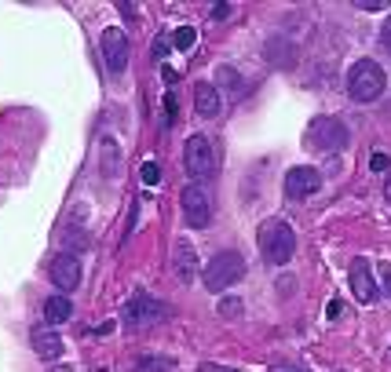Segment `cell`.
<instances>
[{
    "mask_svg": "<svg viewBox=\"0 0 391 372\" xmlns=\"http://www.w3.org/2000/svg\"><path fill=\"white\" fill-rule=\"evenodd\" d=\"M194 44H198V30H194V26H180L176 33H172V48H176V52H190Z\"/></svg>",
    "mask_w": 391,
    "mask_h": 372,
    "instance_id": "obj_16",
    "label": "cell"
},
{
    "mask_svg": "<svg viewBox=\"0 0 391 372\" xmlns=\"http://www.w3.org/2000/svg\"><path fill=\"white\" fill-rule=\"evenodd\" d=\"M384 84H387V77H384V70H380V62H373V59H358V62L351 66V73H347V92H351L355 102H373V99H380Z\"/></svg>",
    "mask_w": 391,
    "mask_h": 372,
    "instance_id": "obj_2",
    "label": "cell"
},
{
    "mask_svg": "<svg viewBox=\"0 0 391 372\" xmlns=\"http://www.w3.org/2000/svg\"><path fill=\"white\" fill-rule=\"evenodd\" d=\"M256 245H259V256H264L271 267H286L296 256V234L286 219H267V223H259Z\"/></svg>",
    "mask_w": 391,
    "mask_h": 372,
    "instance_id": "obj_1",
    "label": "cell"
},
{
    "mask_svg": "<svg viewBox=\"0 0 391 372\" xmlns=\"http://www.w3.org/2000/svg\"><path fill=\"white\" fill-rule=\"evenodd\" d=\"M325 314H329V318H340V303H337V299H333V303H329V306H325Z\"/></svg>",
    "mask_w": 391,
    "mask_h": 372,
    "instance_id": "obj_28",
    "label": "cell"
},
{
    "mask_svg": "<svg viewBox=\"0 0 391 372\" xmlns=\"http://www.w3.org/2000/svg\"><path fill=\"white\" fill-rule=\"evenodd\" d=\"M161 318H165V306L154 296H146V292H136L132 299L124 303V325L132 328V332H143V328H150Z\"/></svg>",
    "mask_w": 391,
    "mask_h": 372,
    "instance_id": "obj_4",
    "label": "cell"
},
{
    "mask_svg": "<svg viewBox=\"0 0 391 372\" xmlns=\"http://www.w3.org/2000/svg\"><path fill=\"white\" fill-rule=\"evenodd\" d=\"M271 372H308V368H271Z\"/></svg>",
    "mask_w": 391,
    "mask_h": 372,
    "instance_id": "obj_30",
    "label": "cell"
},
{
    "mask_svg": "<svg viewBox=\"0 0 391 372\" xmlns=\"http://www.w3.org/2000/svg\"><path fill=\"white\" fill-rule=\"evenodd\" d=\"M139 175H143V183H146V186H158V179H161V168H158L154 161H146Z\"/></svg>",
    "mask_w": 391,
    "mask_h": 372,
    "instance_id": "obj_19",
    "label": "cell"
},
{
    "mask_svg": "<svg viewBox=\"0 0 391 372\" xmlns=\"http://www.w3.org/2000/svg\"><path fill=\"white\" fill-rule=\"evenodd\" d=\"M387 197H391V175H387Z\"/></svg>",
    "mask_w": 391,
    "mask_h": 372,
    "instance_id": "obj_31",
    "label": "cell"
},
{
    "mask_svg": "<svg viewBox=\"0 0 391 372\" xmlns=\"http://www.w3.org/2000/svg\"><path fill=\"white\" fill-rule=\"evenodd\" d=\"M202 372H238V368H227V365H212V361H205V365H202Z\"/></svg>",
    "mask_w": 391,
    "mask_h": 372,
    "instance_id": "obj_24",
    "label": "cell"
},
{
    "mask_svg": "<svg viewBox=\"0 0 391 372\" xmlns=\"http://www.w3.org/2000/svg\"><path fill=\"white\" fill-rule=\"evenodd\" d=\"M30 343H33V350L40 358H48V361H59L62 358V336L59 332H52V328H33L30 332Z\"/></svg>",
    "mask_w": 391,
    "mask_h": 372,
    "instance_id": "obj_14",
    "label": "cell"
},
{
    "mask_svg": "<svg viewBox=\"0 0 391 372\" xmlns=\"http://www.w3.org/2000/svg\"><path fill=\"white\" fill-rule=\"evenodd\" d=\"M220 80L230 88V95H238V92H242V80H238V73L230 70V66H220Z\"/></svg>",
    "mask_w": 391,
    "mask_h": 372,
    "instance_id": "obj_18",
    "label": "cell"
},
{
    "mask_svg": "<svg viewBox=\"0 0 391 372\" xmlns=\"http://www.w3.org/2000/svg\"><path fill=\"white\" fill-rule=\"evenodd\" d=\"M318 186H322V172L311 168V164H296L286 175V193L293 197V201H303V197L318 193Z\"/></svg>",
    "mask_w": 391,
    "mask_h": 372,
    "instance_id": "obj_9",
    "label": "cell"
},
{
    "mask_svg": "<svg viewBox=\"0 0 391 372\" xmlns=\"http://www.w3.org/2000/svg\"><path fill=\"white\" fill-rule=\"evenodd\" d=\"M172 274H176L180 284H190L194 277L202 274V270H198V252H194V245H190L187 237L172 245Z\"/></svg>",
    "mask_w": 391,
    "mask_h": 372,
    "instance_id": "obj_10",
    "label": "cell"
},
{
    "mask_svg": "<svg viewBox=\"0 0 391 372\" xmlns=\"http://www.w3.org/2000/svg\"><path fill=\"white\" fill-rule=\"evenodd\" d=\"M380 37H384V48L391 52V18L384 22V30H380Z\"/></svg>",
    "mask_w": 391,
    "mask_h": 372,
    "instance_id": "obj_25",
    "label": "cell"
},
{
    "mask_svg": "<svg viewBox=\"0 0 391 372\" xmlns=\"http://www.w3.org/2000/svg\"><path fill=\"white\" fill-rule=\"evenodd\" d=\"M70 314H74V303H70V296H48V299H45V318H48L52 325L66 321Z\"/></svg>",
    "mask_w": 391,
    "mask_h": 372,
    "instance_id": "obj_15",
    "label": "cell"
},
{
    "mask_svg": "<svg viewBox=\"0 0 391 372\" xmlns=\"http://www.w3.org/2000/svg\"><path fill=\"white\" fill-rule=\"evenodd\" d=\"M172 368H176L172 358H139L136 365V372H172Z\"/></svg>",
    "mask_w": 391,
    "mask_h": 372,
    "instance_id": "obj_17",
    "label": "cell"
},
{
    "mask_svg": "<svg viewBox=\"0 0 391 372\" xmlns=\"http://www.w3.org/2000/svg\"><path fill=\"white\" fill-rule=\"evenodd\" d=\"M230 11H234L230 4H216V8H212V18H227Z\"/></svg>",
    "mask_w": 391,
    "mask_h": 372,
    "instance_id": "obj_23",
    "label": "cell"
},
{
    "mask_svg": "<svg viewBox=\"0 0 391 372\" xmlns=\"http://www.w3.org/2000/svg\"><path fill=\"white\" fill-rule=\"evenodd\" d=\"M347 277H351V292L358 296V303H373L377 299V284H373V274H369V263L366 259H355Z\"/></svg>",
    "mask_w": 391,
    "mask_h": 372,
    "instance_id": "obj_13",
    "label": "cell"
},
{
    "mask_svg": "<svg viewBox=\"0 0 391 372\" xmlns=\"http://www.w3.org/2000/svg\"><path fill=\"white\" fill-rule=\"evenodd\" d=\"M183 168L194 179H209L216 172V153H212V143L205 136H190L187 146H183Z\"/></svg>",
    "mask_w": 391,
    "mask_h": 372,
    "instance_id": "obj_5",
    "label": "cell"
},
{
    "mask_svg": "<svg viewBox=\"0 0 391 372\" xmlns=\"http://www.w3.org/2000/svg\"><path fill=\"white\" fill-rule=\"evenodd\" d=\"M165 52H168V40H158L154 44V59H165Z\"/></svg>",
    "mask_w": 391,
    "mask_h": 372,
    "instance_id": "obj_26",
    "label": "cell"
},
{
    "mask_svg": "<svg viewBox=\"0 0 391 372\" xmlns=\"http://www.w3.org/2000/svg\"><path fill=\"white\" fill-rule=\"evenodd\" d=\"M194 109H198L202 117H220L223 109V92L209 80H198L194 84Z\"/></svg>",
    "mask_w": 391,
    "mask_h": 372,
    "instance_id": "obj_12",
    "label": "cell"
},
{
    "mask_svg": "<svg viewBox=\"0 0 391 372\" xmlns=\"http://www.w3.org/2000/svg\"><path fill=\"white\" fill-rule=\"evenodd\" d=\"M99 48H103V59H106V70H110V73H124V66H128V37L117 26L103 30Z\"/></svg>",
    "mask_w": 391,
    "mask_h": 372,
    "instance_id": "obj_8",
    "label": "cell"
},
{
    "mask_svg": "<svg viewBox=\"0 0 391 372\" xmlns=\"http://www.w3.org/2000/svg\"><path fill=\"white\" fill-rule=\"evenodd\" d=\"M358 8H362V11H380L384 0H358Z\"/></svg>",
    "mask_w": 391,
    "mask_h": 372,
    "instance_id": "obj_22",
    "label": "cell"
},
{
    "mask_svg": "<svg viewBox=\"0 0 391 372\" xmlns=\"http://www.w3.org/2000/svg\"><path fill=\"white\" fill-rule=\"evenodd\" d=\"M242 277H245V259L238 252H216L209 259V267L202 270V281H205L209 292H223V289H230V284H238Z\"/></svg>",
    "mask_w": 391,
    "mask_h": 372,
    "instance_id": "obj_3",
    "label": "cell"
},
{
    "mask_svg": "<svg viewBox=\"0 0 391 372\" xmlns=\"http://www.w3.org/2000/svg\"><path fill=\"white\" fill-rule=\"evenodd\" d=\"M369 168H373V172H387L391 157H387V153H373V157H369Z\"/></svg>",
    "mask_w": 391,
    "mask_h": 372,
    "instance_id": "obj_20",
    "label": "cell"
},
{
    "mask_svg": "<svg viewBox=\"0 0 391 372\" xmlns=\"http://www.w3.org/2000/svg\"><path fill=\"white\" fill-rule=\"evenodd\" d=\"M308 143L315 150H344L347 146V128L337 117H315L308 128Z\"/></svg>",
    "mask_w": 391,
    "mask_h": 372,
    "instance_id": "obj_6",
    "label": "cell"
},
{
    "mask_svg": "<svg viewBox=\"0 0 391 372\" xmlns=\"http://www.w3.org/2000/svg\"><path fill=\"white\" fill-rule=\"evenodd\" d=\"M52 281H55V289L74 292L77 284H81V259L70 256V252L55 256V259H52Z\"/></svg>",
    "mask_w": 391,
    "mask_h": 372,
    "instance_id": "obj_11",
    "label": "cell"
},
{
    "mask_svg": "<svg viewBox=\"0 0 391 372\" xmlns=\"http://www.w3.org/2000/svg\"><path fill=\"white\" fill-rule=\"evenodd\" d=\"M48 372H74L70 365H55V368H48Z\"/></svg>",
    "mask_w": 391,
    "mask_h": 372,
    "instance_id": "obj_29",
    "label": "cell"
},
{
    "mask_svg": "<svg viewBox=\"0 0 391 372\" xmlns=\"http://www.w3.org/2000/svg\"><path fill=\"white\" fill-rule=\"evenodd\" d=\"M380 274H384V289H387V296H391V267H380Z\"/></svg>",
    "mask_w": 391,
    "mask_h": 372,
    "instance_id": "obj_27",
    "label": "cell"
},
{
    "mask_svg": "<svg viewBox=\"0 0 391 372\" xmlns=\"http://www.w3.org/2000/svg\"><path fill=\"white\" fill-rule=\"evenodd\" d=\"M220 311H223L227 318H234L238 311H242V299H234V296H230V299H223V306H220Z\"/></svg>",
    "mask_w": 391,
    "mask_h": 372,
    "instance_id": "obj_21",
    "label": "cell"
},
{
    "mask_svg": "<svg viewBox=\"0 0 391 372\" xmlns=\"http://www.w3.org/2000/svg\"><path fill=\"white\" fill-rule=\"evenodd\" d=\"M180 205H183V219H187V227H194V230H205V227H209L212 208H209V197L202 193V186H183Z\"/></svg>",
    "mask_w": 391,
    "mask_h": 372,
    "instance_id": "obj_7",
    "label": "cell"
}]
</instances>
